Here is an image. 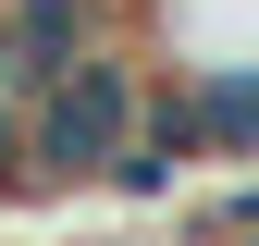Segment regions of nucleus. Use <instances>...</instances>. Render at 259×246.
<instances>
[{"label": "nucleus", "mask_w": 259, "mask_h": 246, "mask_svg": "<svg viewBox=\"0 0 259 246\" xmlns=\"http://www.w3.org/2000/svg\"><path fill=\"white\" fill-rule=\"evenodd\" d=\"M123 0H0V86L13 99H37L50 74H74L99 37H123Z\"/></svg>", "instance_id": "f03ea898"}, {"label": "nucleus", "mask_w": 259, "mask_h": 246, "mask_svg": "<svg viewBox=\"0 0 259 246\" xmlns=\"http://www.w3.org/2000/svg\"><path fill=\"white\" fill-rule=\"evenodd\" d=\"M136 111H148V37L123 25L25 99V197H99L111 160L136 148Z\"/></svg>", "instance_id": "f257e3e1"}, {"label": "nucleus", "mask_w": 259, "mask_h": 246, "mask_svg": "<svg viewBox=\"0 0 259 246\" xmlns=\"http://www.w3.org/2000/svg\"><path fill=\"white\" fill-rule=\"evenodd\" d=\"M13 197H25V99L0 86V209H13Z\"/></svg>", "instance_id": "7ed1b4c3"}]
</instances>
